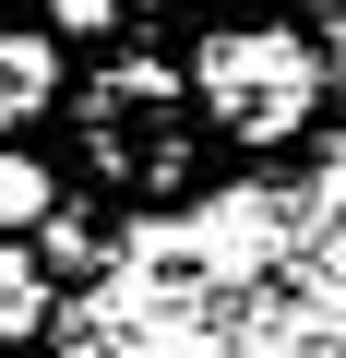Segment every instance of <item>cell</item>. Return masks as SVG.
Masks as SVG:
<instances>
[{"label": "cell", "instance_id": "cell-6", "mask_svg": "<svg viewBox=\"0 0 346 358\" xmlns=\"http://www.w3.org/2000/svg\"><path fill=\"white\" fill-rule=\"evenodd\" d=\"M48 24H72V36H96V24H120V0H48Z\"/></svg>", "mask_w": 346, "mask_h": 358}, {"label": "cell", "instance_id": "cell-1", "mask_svg": "<svg viewBox=\"0 0 346 358\" xmlns=\"http://www.w3.org/2000/svg\"><path fill=\"white\" fill-rule=\"evenodd\" d=\"M203 108L239 131V143H287L310 108H322V48L287 36V24H239L203 48Z\"/></svg>", "mask_w": 346, "mask_h": 358}, {"label": "cell", "instance_id": "cell-8", "mask_svg": "<svg viewBox=\"0 0 346 358\" xmlns=\"http://www.w3.org/2000/svg\"><path fill=\"white\" fill-rule=\"evenodd\" d=\"M334 13H346V0H334Z\"/></svg>", "mask_w": 346, "mask_h": 358}, {"label": "cell", "instance_id": "cell-5", "mask_svg": "<svg viewBox=\"0 0 346 358\" xmlns=\"http://www.w3.org/2000/svg\"><path fill=\"white\" fill-rule=\"evenodd\" d=\"M13 227H48V167L36 155H0V239Z\"/></svg>", "mask_w": 346, "mask_h": 358}, {"label": "cell", "instance_id": "cell-3", "mask_svg": "<svg viewBox=\"0 0 346 358\" xmlns=\"http://www.w3.org/2000/svg\"><path fill=\"white\" fill-rule=\"evenodd\" d=\"M60 96V48L48 36H0V120H36Z\"/></svg>", "mask_w": 346, "mask_h": 358}, {"label": "cell", "instance_id": "cell-7", "mask_svg": "<svg viewBox=\"0 0 346 358\" xmlns=\"http://www.w3.org/2000/svg\"><path fill=\"white\" fill-rule=\"evenodd\" d=\"M322 203H346V143H334V155H322Z\"/></svg>", "mask_w": 346, "mask_h": 358}, {"label": "cell", "instance_id": "cell-4", "mask_svg": "<svg viewBox=\"0 0 346 358\" xmlns=\"http://www.w3.org/2000/svg\"><path fill=\"white\" fill-rule=\"evenodd\" d=\"M36 322H48V275H36L13 239H0V346H24Z\"/></svg>", "mask_w": 346, "mask_h": 358}, {"label": "cell", "instance_id": "cell-2", "mask_svg": "<svg viewBox=\"0 0 346 358\" xmlns=\"http://www.w3.org/2000/svg\"><path fill=\"white\" fill-rule=\"evenodd\" d=\"M192 251H215L227 275H251V263L275 251V203H263V192H239V203H215V215L192 227Z\"/></svg>", "mask_w": 346, "mask_h": 358}]
</instances>
